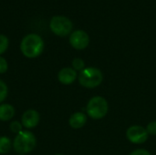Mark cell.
Instances as JSON below:
<instances>
[{"instance_id": "cell-21", "label": "cell", "mask_w": 156, "mask_h": 155, "mask_svg": "<svg viewBox=\"0 0 156 155\" xmlns=\"http://www.w3.org/2000/svg\"><path fill=\"white\" fill-rule=\"evenodd\" d=\"M19 155H24V154H19Z\"/></svg>"}, {"instance_id": "cell-4", "label": "cell", "mask_w": 156, "mask_h": 155, "mask_svg": "<svg viewBox=\"0 0 156 155\" xmlns=\"http://www.w3.org/2000/svg\"><path fill=\"white\" fill-rule=\"evenodd\" d=\"M109 106L107 100L101 96L91 98L87 104V113L93 120H101L108 113Z\"/></svg>"}, {"instance_id": "cell-9", "label": "cell", "mask_w": 156, "mask_h": 155, "mask_svg": "<svg viewBox=\"0 0 156 155\" xmlns=\"http://www.w3.org/2000/svg\"><path fill=\"white\" fill-rule=\"evenodd\" d=\"M58 81L64 85L72 84L77 79V71L72 68H63L58 74Z\"/></svg>"}, {"instance_id": "cell-18", "label": "cell", "mask_w": 156, "mask_h": 155, "mask_svg": "<svg viewBox=\"0 0 156 155\" xmlns=\"http://www.w3.org/2000/svg\"><path fill=\"white\" fill-rule=\"evenodd\" d=\"M7 69H8L7 61L3 57H0V74H3V73L6 72Z\"/></svg>"}, {"instance_id": "cell-12", "label": "cell", "mask_w": 156, "mask_h": 155, "mask_svg": "<svg viewBox=\"0 0 156 155\" xmlns=\"http://www.w3.org/2000/svg\"><path fill=\"white\" fill-rule=\"evenodd\" d=\"M13 147L11 140L6 136L0 137V154H6Z\"/></svg>"}, {"instance_id": "cell-19", "label": "cell", "mask_w": 156, "mask_h": 155, "mask_svg": "<svg viewBox=\"0 0 156 155\" xmlns=\"http://www.w3.org/2000/svg\"><path fill=\"white\" fill-rule=\"evenodd\" d=\"M129 155H151V153L144 149H137L134 150L133 152H132Z\"/></svg>"}, {"instance_id": "cell-5", "label": "cell", "mask_w": 156, "mask_h": 155, "mask_svg": "<svg viewBox=\"0 0 156 155\" xmlns=\"http://www.w3.org/2000/svg\"><path fill=\"white\" fill-rule=\"evenodd\" d=\"M50 30L58 37H66L72 33L73 24L69 18L64 16H55L49 23Z\"/></svg>"}, {"instance_id": "cell-20", "label": "cell", "mask_w": 156, "mask_h": 155, "mask_svg": "<svg viewBox=\"0 0 156 155\" xmlns=\"http://www.w3.org/2000/svg\"><path fill=\"white\" fill-rule=\"evenodd\" d=\"M55 155H63V154H59V153H58V154H55Z\"/></svg>"}, {"instance_id": "cell-7", "label": "cell", "mask_w": 156, "mask_h": 155, "mask_svg": "<svg viewBox=\"0 0 156 155\" xmlns=\"http://www.w3.org/2000/svg\"><path fill=\"white\" fill-rule=\"evenodd\" d=\"M69 43L75 49L81 50L89 46L90 37L84 30H75L69 36Z\"/></svg>"}, {"instance_id": "cell-1", "label": "cell", "mask_w": 156, "mask_h": 155, "mask_svg": "<svg viewBox=\"0 0 156 155\" xmlns=\"http://www.w3.org/2000/svg\"><path fill=\"white\" fill-rule=\"evenodd\" d=\"M20 49L25 57L35 58L43 52L44 41L42 37L37 34H28L22 39Z\"/></svg>"}, {"instance_id": "cell-17", "label": "cell", "mask_w": 156, "mask_h": 155, "mask_svg": "<svg viewBox=\"0 0 156 155\" xmlns=\"http://www.w3.org/2000/svg\"><path fill=\"white\" fill-rule=\"evenodd\" d=\"M146 131L149 135H156V122H151L146 126Z\"/></svg>"}, {"instance_id": "cell-15", "label": "cell", "mask_w": 156, "mask_h": 155, "mask_svg": "<svg viewBox=\"0 0 156 155\" xmlns=\"http://www.w3.org/2000/svg\"><path fill=\"white\" fill-rule=\"evenodd\" d=\"M9 45V40L5 35L0 34V55L5 53L8 48Z\"/></svg>"}, {"instance_id": "cell-14", "label": "cell", "mask_w": 156, "mask_h": 155, "mask_svg": "<svg viewBox=\"0 0 156 155\" xmlns=\"http://www.w3.org/2000/svg\"><path fill=\"white\" fill-rule=\"evenodd\" d=\"M7 93H8V89L6 84L0 79V103H2L7 97Z\"/></svg>"}, {"instance_id": "cell-13", "label": "cell", "mask_w": 156, "mask_h": 155, "mask_svg": "<svg viewBox=\"0 0 156 155\" xmlns=\"http://www.w3.org/2000/svg\"><path fill=\"white\" fill-rule=\"evenodd\" d=\"M72 69H75L76 71H81L85 69V63L83 59L80 58H76L72 60Z\"/></svg>"}, {"instance_id": "cell-16", "label": "cell", "mask_w": 156, "mask_h": 155, "mask_svg": "<svg viewBox=\"0 0 156 155\" xmlns=\"http://www.w3.org/2000/svg\"><path fill=\"white\" fill-rule=\"evenodd\" d=\"M22 126H23V125H22L21 122H17V121H14V122H11L9 128H10V131H11L12 132L18 134L20 132H22Z\"/></svg>"}, {"instance_id": "cell-11", "label": "cell", "mask_w": 156, "mask_h": 155, "mask_svg": "<svg viewBox=\"0 0 156 155\" xmlns=\"http://www.w3.org/2000/svg\"><path fill=\"white\" fill-rule=\"evenodd\" d=\"M15 116V108L7 103L0 104V121L7 122Z\"/></svg>"}, {"instance_id": "cell-8", "label": "cell", "mask_w": 156, "mask_h": 155, "mask_svg": "<svg viewBox=\"0 0 156 155\" xmlns=\"http://www.w3.org/2000/svg\"><path fill=\"white\" fill-rule=\"evenodd\" d=\"M40 120L39 113L36 110H27L26 111L21 118V123L22 125L27 129H32L35 128Z\"/></svg>"}, {"instance_id": "cell-6", "label": "cell", "mask_w": 156, "mask_h": 155, "mask_svg": "<svg viewBox=\"0 0 156 155\" xmlns=\"http://www.w3.org/2000/svg\"><path fill=\"white\" fill-rule=\"evenodd\" d=\"M148 132L145 128L140 125H133L129 127L126 131L127 139L134 144L144 143L148 140Z\"/></svg>"}, {"instance_id": "cell-10", "label": "cell", "mask_w": 156, "mask_h": 155, "mask_svg": "<svg viewBox=\"0 0 156 155\" xmlns=\"http://www.w3.org/2000/svg\"><path fill=\"white\" fill-rule=\"evenodd\" d=\"M86 122L87 116L83 112H75L70 116L69 120V126L73 129H80L86 124Z\"/></svg>"}, {"instance_id": "cell-3", "label": "cell", "mask_w": 156, "mask_h": 155, "mask_svg": "<svg viewBox=\"0 0 156 155\" xmlns=\"http://www.w3.org/2000/svg\"><path fill=\"white\" fill-rule=\"evenodd\" d=\"M103 80L102 72L93 67L86 68L80 71L79 75V82L80 84L87 89H94L101 85Z\"/></svg>"}, {"instance_id": "cell-2", "label": "cell", "mask_w": 156, "mask_h": 155, "mask_svg": "<svg viewBox=\"0 0 156 155\" xmlns=\"http://www.w3.org/2000/svg\"><path fill=\"white\" fill-rule=\"evenodd\" d=\"M37 145L36 136L27 131H22L16 134L13 142L14 150L19 154H26L32 152Z\"/></svg>"}]
</instances>
